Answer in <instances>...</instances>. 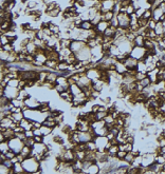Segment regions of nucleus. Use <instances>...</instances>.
<instances>
[{"label": "nucleus", "instance_id": "dca6fc26", "mask_svg": "<svg viewBox=\"0 0 165 174\" xmlns=\"http://www.w3.org/2000/svg\"><path fill=\"white\" fill-rule=\"evenodd\" d=\"M13 169H14V171H15V174H28L26 172V170H24V168H23L22 163H20V161L14 164Z\"/></svg>", "mask_w": 165, "mask_h": 174}, {"label": "nucleus", "instance_id": "c85d7f7f", "mask_svg": "<svg viewBox=\"0 0 165 174\" xmlns=\"http://www.w3.org/2000/svg\"><path fill=\"white\" fill-rule=\"evenodd\" d=\"M86 44H87L88 48L93 49V48H95L96 46H98V42H97V40L95 39V38H89V39L86 40Z\"/></svg>", "mask_w": 165, "mask_h": 174}, {"label": "nucleus", "instance_id": "f8f14e48", "mask_svg": "<svg viewBox=\"0 0 165 174\" xmlns=\"http://www.w3.org/2000/svg\"><path fill=\"white\" fill-rule=\"evenodd\" d=\"M105 82L102 80V79H94L92 80V89L94 91H97V92H102L105 87Z\"/></svg>", "mask_w": 165, "mask_h": 174}, {"label": "nucleus", "instance_id": "4468645a", "mask_svg": "<svg viewBox=\"0 0 165 174\" xmlns=\"http://www.w3.org/2000/svg\"><path fill=\"white\" fill-rule=\"evenodd\" d=\"M24 118V114H23V111L22 112H16V113H12L11 115V119L13 120L14 122H16L19 125V122Z\"/></svg>", "mask_w": 165, "mask_h": 174}, {"label": "nucleus", "instance_id": "c756f323", "mask_svg": "<svg viewBox=\"0 0 165 174\" xmlns=\"http://www.w3.org/2000/svg\"><path fill=\"white\" fill-rule=\"evenodd\" d=\"M134 158H136V155L133 154L132 152H127V154H126V156H125V158H124V161L131 165L133 163V161H134Z\"/></svg>", "mask_w": 165, "mask_h": 174}, {"label": "nucleus", "instance_id": "a878e982", "mask_svg": "<svg viewBox=\"0 0 165 174\" xmlns=\"http://www.w3.org/2000/svg\"><path fill=\"white\" fill-rule=\"evenodd\" d=\"M40 130H41L42 136H47V135L52 134V132H53V130H54V129L51 128V127H48V126L42 125L41 127H40Z\"/></svg>", "mask_w": 165, "mask_h": 174}, {"label": "nucleus", "instance_id": "2eb2a0df", "mask_svg": "<svg viewBox=\"0 0 165 174\" xmlns=\"http://www.w3.org/2000/svg\"><path fill=\"white\" fill-rule=\"evenodd\" d=\"M163 11H162L161 7H155V9H153L152 10V19L155 20V22H158V21H160V18H161V16L163 15Z\"/></svg>", "mask_w": 165, "mask_h": 174}, {"label": "nucleus", "instance_id": "0eeeda50", "mask_svg": "<svg viewBox=\"0 0 165 174\" xmlns=\"http://www.w3.org/2000/svg\"><path fill=\"white\" fill-rule=\"evenodd\" d=\"M18 94H19V89L18 88H13V87L7 85V88L3 90V95L7 96L10 99L17 98Z\"/></svg>", "mask_w": 165, "mask_h": 174}, {"label": "nucleus", "instance_id": "e433bc0d", "mask_svg": "<svg viewBox=\"0 0 165 174\" xmlns=\"http://www.w3.org/2000/svg\"><path fill=\"white\" fill-rule=\"evenodd\" d=\"M50 30L52 31V33L53 34H59V32H60V29H59V26H57V24H55V23L51 22L50 23Z\"/></svg>", "mask_w": 165, "mask_h": 174}, {"label": "nucleus", "instance_id": "a18cd8bd", "mask_svg": "<svg viewBox=\"0 0 165 174\" xmlns=\"http://www.w3.org/2000/svg\"><path fill=\"white\" fill-rule=\"evenodd\" d=\"M110 26H114V28H119V26H120V23H119V19H117V15L111 19V21H110Z\"/></svg>", "mask_w": 165, "mask_h": 174}, {"label": "nucleus", "instance_id": "6e6552de", "mask_svg": "<svg viewBox=\"0 0 165 174\" xmlns=\"http://www.w3.org/2000/svg\"><path fill=\"white\" fill-rule=\"evenodd\" d=\"M87 46L86 44V41L84 40H72L71 46H70V49L73 53L77 54L81 49H84L85 46Z\"/></svg>", "mask_w": 165, "mask_h": 174}, {"label": "nucleus", "instance_id": "bf43d9fd", "mask_svg": "<svg viewBox=\"0 0 165 174\" xmlns=\"http://www.w3.org/2000/svg\"><path fill=\"white\" fill-rule=\"evenodd\" d=\"M163 71V70H162ZM163 78H164V80H165V71H163Z\"/></svg>", "mask_w": 165, "mask_h": 174}, {"label": "nucleus", "instance_id": "39448f33", "mask_svg": "<svg viewBox=\"0 0 165 174\" xmlns=\"http://www.w3.org/2000/svg\"><path fill=\"white\" fill-rule=\"evenodd\" d=\"M76 56H77V59L81 60V61H85V60H90L91 56H92V54H91V49L86 46L84 49H81V51L76 54Z\"/></svg>", "mask_w": 165, "mask_h": 174}, {"label": "nucleus", "instance_id": "4be33fe9", "mask_svg": "<svg viewBox=\"0 0 165 174\" xmlns=\"http://www.w3.org/2000/svg\"><path fill=\"white\" fill-rule=\"evenodd\" d=\"M119 151H120V149H119V144H112V146L109 148V150H108V154H109V156L117 157V152Z\"/></svg>", "mask_w": 165, "mask_h": 174}, {"label": "nucleus", "instance_id": "cd10ccee", "mask_svg": "<svg viewBox=\"0 0 165 174\" xmlns=\"http://www.w3.org/2000/svg\"><path fill=\"white\" fill-rule=\"evenodd\" d=\"M140 83H141V85H142L144 89H145V88H149V87H151V85H152L151 80H150V78H149L148 76H146L144 79L140 80Z\"/></svg>", "mask_w": 165, "mask_h": 174}, {"label": "nucleus", "instance_id": "3c124183", "mask_svg": "<svg viewBox=\"0 0 165 174\" xmlns=\"http://www.w3.org/2000/svg\"><path fill=\"white\" fill-rule=\"evenodd\" d=\"M0 164H3V165H5L7 167H9V168H13V166H14V164H13V161H12V159H9V158H7V159H4L2 163H0Z\"/></svg>", "mask_w": 165, "mask_h": 174}, {"label": "nucleus", "instance_id": "1a4fd4ad", "mask_svg": "<svg viewBox=\"0 0 165 174\" xmlns=\"http://www.w3.org/2000/svg\"><path fill=\"white\" fill-rule=\"evenodd\" d=\"M40 102L41 101H39V100H37L36 98L30 96L29 98H26V100H24V105L29 109H38L39 105H40Z\"/></svg>", "mask_w": 165, "mask_h": 174}, {"label": "nucleus", "instance_id": "603ef678", "mask_svg": "<svg viewBox=\"0 0 165 174\" xmlns=\"http://www.w3.org/2000/svg\"><path fill=\"white\" fill-rule=\"evenodd\" d=\"M127 154V151H119L117 152V157L120 159V161H123L124 158H125V156H126Z\"/></svg>", "mask_w": 165, "mask_h": 174}, {"label": "nucleus", "instance_id": "13d9d810", "mask_svg": "<svg viewBox=\"0 0 165 174\" xmlns=\"http://www.w3.org/2000/svg\"><path fill=\"white\" fill-rule=\"evenodd\" d=\"M106 136H107V138H108L109 140H111V139H113V138H115V136H114V135L112 134L111 132H109V133H108V134H107Z\"/></svg>", "mask_w": 165, "mask_h": 174}, {"label": "nucleus", "instance_id": "b1692460", "mask_svg": "<svg viewBox=\"0 0 165 174\" xmlns=\"http://www.w3.org/2000/svg\"><path fill=\"white\" fill-rule=\"evenodd\" d=\"M10 144H9V141L5 140V141H2V142H0V151L1 153H4V154H7V152L10 151Z\"/></svg>", "mask_w": 165, "mask_h": 174}, {"label": "nucleus", "instance_id": "8fccbe9b", "mask_svg": "<svg viewBox=\"0 0 165 174\" xmlns=\"http://www.w3.org/2000/svg\"><path fill=\"white\" fill-rule=\"evenodd\" d=\"M155 24H157V22H155V20L150 19V20H148V23H147V28H148V29H150V30H155Z\"/></svg>", "mask_w": 165, "mask_h": 174}, {"label": "nucleus", "instance_id": "864d4df0", "mask_svg": "<svg viewBox=\"0 0 165 174\" xmlns=\"http://www.w3.org/2000/svg\"><path fill=\"white\" fill-rule=\"evenodd\" d=\"M41 30L43 31L45 35H47V36H52V35H53L52 31L50 30V28H45V29H41Z\"/></svg>", "mask_w": 165, "mask_h": 174}, {"label": "nucleus", "instance_id": "6ab92c4d", "mask_svg": "<svg viewBox=\"0 0 165 174\" xmlns=\"http://www.w3.org/2000/svg\"><path fill=\"white\" fill-rule=\"evenodd\" d=\"M133 43L134 46H144V43H145V37L143 36L142 34H138L136 37L133 40Z\"/></svg>", "mask_w": 165, "mask_h": 174}, {"label": "nucleus", "instance_id": "c03bdc74", "mask_svg": "<svg viewBox=\"0 0 165 174\" xmlns=\"http://www.w3.org/2000/svg\"><path fill=\"white\" fill-rule=\"evenodd\" d=\"M7 43H11L9 37H7V35H4V34H1V46H5Z\"/></svg>", "mask_w": 165, "mask_h": 174}, {"label": "nucleus", "instance_id": "79ce46f5", "mask_svg": "<svg viewBox=\"0 0 165 174\" xmlns=\"http://www.w3.org/2000/svg\"><path fill=\"white\" fill-rule=\"evenodd\" d=\"M18 85H19V78H13L11 79L7 85H10V87H13V88H18Z\"/></svg>", "mask_w": 165, "mask_h": 174}, {"label": "nucleus", "instance_id": "ddd939ff", "mask_svg": "<svg viewBox=\"0 0 165 174\" xmlns=\"http://www.w3.org/2000/svg\"><path fill=\"white\" fill-rule=\"evenodd\" d=\"M155 34H157V36H164V32H165L164 23L161 22V21H158L157 24H155Z\"/></svg>", "mask_w": 165, "mask_h": 174}, {"label": "nucleus", "instance_id": "423d86ee", "mask_svg": "<svg viewBox=\"0 0 165 174\" xmlns=\"http://www.w3.org/2000/svg\"><path fill=\"white\" fill-rule=\"evenodd\" d=\"M93 140L96 144L98 151H105V147L109 142V139L107 138V136H95Z\"/></svg>", "mask_w": 165, "mask_h": 174}, {"label": "nucleus", "instance_id": "58836bf2", "mask_svg": "<svg viewBox=\"0 0 165 174\" xmlns=\"http://www.w3.org/2000/svg\"><path fill=\"white\" fill-rule=\"evenodd\" d=\"M155 163L159 165H164L165 164V157L163 154H157L155 155Z\"/></svg>", "mask_w": 165, "mask_h": 174}, {"label": "nucleus", "instance_id": "aec40b11", "mask_svg": "<svg viewBox=\"0 0 165 174\" xmlns=\"http://www.w3.org/2000/svg\"><path fill=\"white\" fill-rule=\"evenodd\" d=\"M94 28L93 23L91 22V20H84L81 24V29L84 31H90Z\"/></svg>", "mask_w": 165, "mask_h": 174}, {"label": "nucleus", "instance_id": "bb28decb", "mask_svg": "<svg viewBox=\"0 0 165 174\" xmlns=\"http://www.w3.org/2000/svg\"><path fill=\"white\" fill-rule=\"evenodd\" d=\"M71 42H72V39H70V38H60V40H59V43H60V46H62V49H64V48H70Z\"/></svg>", "mask_w": 165, "mask_h": 174}, {"label": "nucleus", "instance_id": "20e7f679", "mask_svg": "<svg viewBox=\"0 0 165 174\" xmlns=\"http://www.w3.org/2000/svg\"><path fill=\"white\" fill-rule=\"evenodd\" d=\"M117 19H119V23H120V28L128 30L130 28V16L127 13H119L117 15Z\"/></svg>", "mask_w": 165, "mask_h": 174}, {"label": "nucleus", "instance_id": "f704fd0d", "mask_svg": "<svg viewBox=\"0 0 165 174\" xmlns=\"http://www.w3.org/2000/svg\"><path fill=\"white\" fill-rule=\"evenodd\" d=\"M104 122H106V124H115V118H114V116L112 114L108 113L106 117L104 118Z\"/></svg>", "mask_w": 165, "mask_h": 174}, {"label": "nucleus", "instance_id": "4c0bfd02", "mask_svg": "<svg viewBox=\"0 0 165 174\" xmlns=\"http://www.w3.org/2000/svg\"><path fill=\"white\" fill-rule=\"evenodd\" d=\"M59 13H60V7H57L56 9H54V10H52V11H50V12H48V15L50 17H57L59 15Z\"/></svg>", "mask_w": 165, "mask_h": 174}, {"label": "nucleus", "instance_id": "de8ad7c7", "mask_svg": "<svg viewBox=\"0 0 165 174\" xmlns=\"http://www.w3.org/2000/svg\"><path fill=\"white\" fill-rule=\"evenodd\" d=\"M145 11H146V9H144V7H138L136 10V16L139 17H142L143 16V14L145 13Z\"/></svg>", "mask_w": 165, "mask_h": 174}, {"label": "nucleus", "instance_id": "72a5a7b5", "mask_svg": "<svg viewBox=\"0 0 165 174\" xmlns=\"http://www.w3.org/2000/svg\"><path fill=\"white\" fill-rule=\"evenodd\" d=\"M23 142H24L26 146H28V147H30V148H33V147H34V144H36L34 137H26V139L23 141Z\"/></svg>", "mask_w": 165, "mask_h": 174}, {"label": "nucleus", "instance_id": "7c9ffc66", "mask_svg": "<svg viewBox=\"0 0 165 174\" xmlns=\"http://www.w3.org/2000/svg\"><path fill=\"white\" fill-rule=\"evenodd\" d=\"M87 144V150L88 151H96L97 150V146L95 144V141L94 140H90L86 142Z\"/></svg>", "mask_w": 165, "mask_h": 174}, {"label": "nucleus", "instance_id": "a19ab883", "mask_svg": "<svg viewBox=\"0 0 165 174\" xmlns=\"http://www.w3.org/2000/svg\"><path fill=\"white\" fill-rule=\"evenodd\" d=\"M10 170L11 168L7 167L3 164H0V173L1 174H10Z\"/></svg>", "mask_w": 165, "mask_h": 174}, {"label": "nucleus", "instance_id": "393cba45", "mask_svg": "<svg viewBox=\"0 0 165 174\" xmlns=\"http://www.w3.org/2000/svg\"><path fill=\"white\" fill-rule=\"evenodd\" d=\"M31 153H32V148H30V147L26 146V144L23 146V148L21 149V151H20V154L22 155V156H24V158L30 157Z\"/></svg>", "mask_w": 165, "mask_h": 174}, {"label": "nucleus", "instance_id": "f3484780", "mask_svg": "<svg viewBox=\"0 0 165 174\" xmlns=\"http://www.w3.org/2000/svg\"><path fill=\"white\" fill-rule=\"evenodd\" d=\"M100 170V165L97 164V163H93V164H91L89 166V168L87 169V173L89 174H96L98 173Z\"/></svg>", "mask_w": 165, "mask_h": 174}, {"label": "nucleus", "instance_id": "ea45409f", "mask_svg": "<svg viewBox=\"0 0 165 174\" xmlns=\"http://www.w3.org/2000/svg\"><path fill=\"white\" fill-rule=\"evenodd\" d=\"M143 18H145L147 20H150L152 19V10L151 9H146L145 13L143 14Z\"/></svg>", "mask_w": 165, "mask_h": 174}, {"label": "nucleus", "instance_id": "412c9836", "mask_svg": "<svg viewBox=\"0 0 165 174\" xmlns=\"http://www.w3.org/2000/svg\"><path fill=\"white\" fill-rule=\"evenodd\" d=\"M114 16H115V14H114L113 11H107V12H105L104 14H102V20H105V21L110 22L111 19H112Z\"/></svg>", "mask_w": 165, "mask_h": 174}, {"label": "nucleus", "instance_id": "2f4dec72", "mask_svg": "<svg viewBox=\"0 0 165 174\" xmlns=\"http://www.w3.org/2000/svg\"><path fill=\"white\" fill-rule=\"evenodd\" d=\"M11 100L12 99H10L7 96L5 95H1L0 96V105H9V103H11Z\"/></svg>", "mask_w": 165, "mask_h": 174}, {"label": "nucleus", "instance_id": "c9c22d12", "mask_svg": "<svg viewBox=\"0 0 165 174\" xmlns=\"http://www.w3.org/2000/svg\"><path fill=\"white\" fill-rule=\"evenodd\" d=\"M56 83H58V85H67L68 83V77H66V76H58L57 79H56Z\"/></svg>", "mask_w": 165, "mask_h": 174}, {"label": "nucleus", "instance_id": "f257e3e1", "mask_svg": "<svg viewBox=\"0 0 165 174\" xmlns=\"http://www.w3.org/2000/svg\"><path fill=\"white\" fill-rule=\"evenodd\" d=\"M22 166L24 168L26 173H34L41 169V163L37 161L35 157H26L24 161H22Z\"/></svg>", "mask_w": 165, "mask_h": 174}, {"label": "nucleus", "instance_id": "5701e85b", "mask_svg": "<svg viewBox=\"0 0 165 174\" xmlns=\"http://www.w3.org/2000/svg\"><path fill=\"white\" fill-rule=\"evenodd\" d=\"M136 71H138V72L146 73V74H147V64L145 63V61L139 60L138 66H136Z\"/></svg>", "mask_w": 165, "mask_h": 174}, {"label": "nucleus", "instance_id": "9d476101", "mask_svg": "<svg viewBox=\"0 0 165 174\" xmlns=\"http://www.w3.org/2000/svg\"><path fill=\"white\" fill-rule=\"evenodd\" d=\"M138 62H139V60L136 59V58H133L131 56H128L126 59L124 60V64L126 66V68L128 70H131V69H136V66H138Z\"/></svg>", "mask_w": 165, "mask_h": 174}, {"label": "nucleus", "instance_id": "f03ea898", "mask_svg": "<svg viewBox=\"0 0 165 174\" xmlns=\"http://www.w3.org/2000/svg\"><path fill=\"white\" fill-rule=\"evenodd\" d=\"M130 56L136 58L138 60H143L146 58L147 56V50L144 48V46H133L131 51H130Z\"/></svg>", "mask_w": 165, "mask_h": 174}, {"label": "nucleus", "instance_id": "09e8293b", "mask_svg": "<svg viewBox=\"0 0 165 174\" xmlns=\"http://www.w3.org/2000/svg\"><path fill=\"white\" fill-rule=\"evenodd\" d=\"M147 76V74L146 73H142V72H138L136 75V81H140V80H142V79H144Z\"/></svg>", "mask_w": 165, "mask_h": 174}, {"label": "nucleus", "instance_id": "473e14b6", "mask_svg": "<svg viewBox=\"0 0 165 174\" xmlns=\"http://www.w3.org/2000/svg\"><path fill=\"white\" fill-rule=\"evenodd\" d=\"M108 112L107 111H98L95 113V116H96V120H104V118L107 116Z\"/></svg>", "mask_w": 165, "mask_h": 174}, {"label": "nucleus", "instance_id": "37998d69", "mask_svg": "<svg viewBox=\"0 0 165 174\" xmlns=\"http://www.w3.org/2000/svg\"><path fill=\"white\" fill-rule=\"evenodd\" d=\"M126 13L128 14L129 16H130V15H132V14L136 13V7L133 5V3L129 4V5L126 7Z\"/></svg>", "mask_w": 165, "mask_h": 174}, {"label": "nucleus", "instance_id": "5fc2aeb1", "mask_svg": "<svg viewBox=\"0 0 165 174\" xmlns=\"http://www.w3.org/2000/svg\"><path fill=\"white\" fill-rule=\"evenodd\" d=\"M24 133H26V137H34V132H33V129H32V130H26V131H24Z\"/></svg>", "mask_w": 165, "mask_h": 174}, {"label": "nucleus", "instance_id": "6e6d98bb", "mask_svg": "<svg viewBox=\"0 0 165 174\" xmlns=\"http://www.w3.org/2000/svg\"><path fill=\"white\" fill-rule=\"evenodd\" d=\"M33 132H34V136H35V135H41L42 136V133H41L40 128H33Z\"/></svg>", "mask_w": 165, "mask_h": 174}, {"label": "nucleus", "instance_id": "a211bd4d", "mask_svg": "<svg viewBox=\"0 0 165 174\" xmlns=\"http://www.w3.org/2000/svg\"><path fill=\"white\" fill-rule=\"evenodd\" d=\"M127 68L126 66L124 64V62H122V61H117V63H115V71H117L119 74H122L123 75L124 73L127 72Z\"/></svg>", "mask_w": 165, "mask_h": 174}, {"label": "nucleus", "instance_id": "4d7b16f0", "mask_svg": "<svg viewBox=\"0 0 165 174\" xmlns=\"http://www.w3.org/2000/svg\"><path fill=\"white\" fill-rule=\"evenodd\" d=\"M100 105H93L92 107H91V112H93V113H96V112H98Z\"/></svg>", "mask_w": 165, "mask_h": 174}, {"label": "nucleus", "instance_id": "9b49d317", "mask_svg": "<svg viewBox=\"0 0 165 174\" xmlns=\"http://www.w3.org/2000/svg\"><path fill=\"white\" fill-rule=\"evenodd\" d=\"M86 75H87L91 80H94V79H100V71L98 69H96V68L90 69L86 72Z\"/></svg>", "mask_w": 165, "mask_h": 174}, {"label": "nucleus", "instance_id": "7ed1b4c3", "mask_svg": "<svg viewBox=\"0 0 165 174\" xmlns=\"http://www.w3.org/2000/svg\"><path fill=\"white\" fill-rule=\"evenodd\" d=\"M7 141H9V144H10V149L12 151L15 152L16 154L20 153L21 149H22L23 146H24L23 140H21V139H19V138H17V137H13L12 139H10V140H7Z\"/></svg>", "mask_w": 165, "mask_h": 174}, {"label": "nucleus", "instance_id": "49530a36", "mask_svg": "<svg viewBox=\"0 0 165 174\" xmlns=\"http://www.w3.org/2000/svg\"><path fill=\"white\" fill-rule=\"evenodd\" d=\"M15 137L19 138L21 140H26V133L24 132H15Z\"/></svg>", "mask_w": 165, "mask_h": 174}]
</instances>
